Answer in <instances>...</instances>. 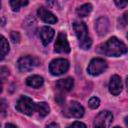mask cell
<instances>
[{"mask_svg": "<svg viewBox=\"0 0 128 128\" xmlns=\"http://www.w3.org/2000/svg\"><path fill=\"white\" fill-rule=\"evenodd\" d=\"M95 29L100 36L105 35L109 30V20L104 16L98 18L95 22Z\"/></svg>", "mask_w": 128, "mask_h": 128, "instance_id": "cell-13", "label": "cell"}, {"mask_svg": "<svg viewBox=\"0 0 128 128\" xmlns=\"http://www.w3.org/2000/svg\"><path fill=\"white\" fill-rule=\"evenodd\" d=\"M123 85H122V81L121 78L118 75H113L110 79L109 82V91L112 95H118L120 94V92L122 91Z\"/></svg>", "mask_w": 128, "mask_h": 128, "instance_id": "cell-10", "label": "cell"}, {"mask_svg": "<svg viewBox=\"0 0 128 128\" xmlns=\"http://www.w3.org/2000/svg\"><path fill=\"white\" fill-rule=\"evenodd\" d=\"M97 52L104 54L106 56L118 57L127 52V47L117 37H111L106 42H104L98 46Z\"/></svg>", "mask_w": 128, "mask_h": 128, "instance_id": "cell-1", "label": "cell"}, {"mask_svg": "<svg viewBox=\"0 0 128 128\" xmlns=\"http://www.w3.org/2000/svg\"><path fill=\"white\" fill-rule=\"evenodd\" d=\"M74 86V81L71 77H67V78H64V79H60L56 82V87L58 90L60 91H64V92H67V91H70Z\"/></svg>", "mask_w": 128, "mask_h": 128, "instance_id": "cell-14", "label": "cell"}, {"mask_svg": "<svg viewBox=\"0 0 128 128\" xmlns=\"http://www.w3.org/2000/svg\"><path fill=\"white\" fill-rule=\"evenodd\" d=\"M68 128H87L86 125L80 121H75L74 123H72L71 125L68 126Z\"/></svg>", "mask_w": 128, "mask_h": 128, "instance_id": "cell-21", "label": "cell"}, {"mask_svg": "<svg viewBox=\"0 0 128 128\" xmlns=\"http://www.w3.org/2000/svg\"><path fill=\"white\" fill-rule=\"evenodd\" d=\"M91 11H92V5L90 3H85L76 9V14L79 17H86L90 14Z\"/></svg>", "mask_w": 128, "mask_h": 128, "instance_id": "cell-17", "label": "cell"}, {"mask_svg": "<svg viewBox=\"0 0 128 128\" xmlns=\"http://www.w3.org/2000/svg\"><path fill=\"white\" fill-rule=\"evenodd\" d=\"M99 104H100V100H99V98H97V97H92V98H90V100L88 101V105H89V107H90L91 109H96V108L99 106Z\"/></svg>", "mask_w": 128, "mask_h": 128, "instance_id": "cell-20", "label": "cell"}, {"mask_svg": "<svg viewBox=\"0 0 128 128\" xmlns=\"http://www.w3.org/2000/svg\"><path fill=\"white\" fill-rule=\"evenodd\" d=\"M73 29L79 40L80 47L84 50L89 49L92 45V40L88 35V28L86 24L81 21H75L73 23Z\"/></svg>", "mask_w": 128, "mask_h": 128, "instance_id": "cell-2", "label": "cell"}, {"mask_svg": "<svg viewBox=\"0 0 128 128\" xmlns=\"http://www.w3.org/2000/svg\"><path fill=\"white\" fill-rule=\"evenodd\" d=\"M8 52H9L8 40L4 36L0 35V60H3Z\"/></svg>", "mask_w": 128, "mask_h": 128, "instance_id": "cell-16", "label": "cell"}, {"mask_svg": "<svg viewBox=\"0 0 128 128\" xmlns=\"http://www.w3.org/2000/svg\"><path fill=\"white\" fill-rule=\"evenodd\" d=\"M16 109L19 112L30 116L36 110V104L28 96H21L16 104Z\"/></svg>", "mask_w": 128, "mask_h": 128, "instance_id": "cell-4", "label": "cell"}, {"mask_svg": "<svg viewBox=\"0 0 128 128\" xmlns=\"http://www.w3.org/2000/svg\"><path fill=\"white\" fill-rule=\"evenodd\" d=\"M5 128H17L14 124H11V123H8V124H6V126H5Z\"/></svg>", "mask_w": 128, "mask_h": 128, "instance_id": "cell-27", "label": "cell"}, {"mask_svg": "<svg viewBox=\"0 0 128 128\" xmlns=\"http://www.w3.org/2000/svg\"><path fill=\"white\" fill-rule=\"evenodd\" d=\"M115 4L117 5L118 8H124L126 5H127V2L126 1H115Z\"/></svg>", "mask_w": 128, "mask_h": 128, "instance_id": "cell-25", "label": "cell"}, {"mask_svg": "<svg viewBox=\"0 0 128 128\" xmlns=\"http://www.w3.org/2000/svg\"><path fill=\"white\" fill-rule=\"evenodd\" d=\"M54 50L57 53H69L70 45L67 40V36L64 32H59L54 45Z\"/></svg>", "mask_w": 128, "mask_h": 128, "instance_id": "cell-7", "label": "cell"}, {"mask_svg": "<svg viewBox=\"0 0 128 128\" xmlns=\"http://www.w3.org/2000/svg\"><path fill=\"white\" fill-rule=\"evenodd\" d=\"M37 14L39 16V18L45 22V23H48V24H54L57 22V17L52 13L50 12L49 10H47L46 8L44 7H40L38 10H37Z\"/></svg>", "mask_w": 128, "mask_h": 128, "instance_id": "cell-9", "label": "cell"}, {"mask_svg": "<svg viewBox=\"0 0 128 128\" xmlns=\"http://www.w3.org/2000/svg\"><path fill=\"white\" fill-rule=\"evenodd\" d=\"M46 128H59V125L57 123H51L46 126Z\"/></svg>", "mask_w": 128, "mask_h": 128, "instance_id": "cell-26", "label": "cell"}, {"mask_svg": "<svg viewBox=\"0 0 128 128\" xmlns=\"http://www.w3.org/2000/svg\"><path fill=\"white\" fill-rule=\"evenodd\" d=\"M9 74V71L5 68V67H1L0 68V80L2 79H5Z\"/></svg>", "mask_w": 128, "mask_h": 128, "instance_id": "cell-23", "label": "cell"}, {"mask_svg": "<svg viewBox=\"0 0 128 128\" xmlns=\"http://www.w3.org/2000/svg\"><path fill=\"white\" fill-rule=\"evenodd\" d=\"M28 4V1H23V0H11L10 5L13 11H19L21 7L26 6Z\"/></svg>", "mask_w": 128, "mask_h": 128, "instance_id": "cell-19", "label": "cell"}, {"mask_svg": "<svg viewBox=\"0 0 128 128\" xmlns=\"http://www.w3.org/2000/svg\"><path fill=\"white\" fill-rule=\"evenodd\" d=\"M68 69H69V62L63 58L54 59L49 64V71L54 76H60L66 73Z\"/></svg>", "mask_w": 128, "mask_h": 128, "instance_id": "cell-3", "label": "cell"}, {"mask_svg": "<svg viewBox=\"0 0 128 128\" xmlns=\"http://www.w3.org/2000/svg\"><path fill=\"white\" fill-rule=\"evenodd\" d=\"M67 112L69 116L75 117V118H80L84 115V108L76 101H72L69 103L67 107Z\"/></svg>", "mask_w": 128, "mask_h": 128, "instance_id": "cell-12", "label": "cell"}, {"mask_svg": "<svg viewBox=\"0 0 128 128\" xmlns=\"http://www.w3.org/2000/svg\"><path fill=\"white\" fill-rule=\"evenodd\" d=\"M113 128H120V127H118V126H116V127H113Z\"/></svg>", "mask_w": 128, "mask_h": 128, "instance_id": "cell-29", "label": "cell"}, {"mask_svg": "<svg viewBox=\"0 0 128 128\" xmlns=\"http://www.w3.org/2000/svg\"><path fill=\"white\" fill-rule=\"evenodd\" d=\"M7 109V103L4 99L0 98V113H5Z\"/></svg>", "mask_w": 128, "mask_h": 128, "instance_id": "cell-24", "label": "cell"}, {"mask_svg": "<svg viewBox=\"0 0 128 128\" xmlns=\"http://www.w3.org/2000/svg\"><path fill=\"white\" fill-rule=\"evenodd\" d=\"M113 120V115L111 112L105 110L100 112L94 121V128H109Z\"/></svg>", "mask_w": 128, "mask_h": 128, "instance_id": "cell-6", "label": "cell"}, {"mask_svg": "<svg viewBox=\"0 0 128 128\" xmlns=\"http://www.w3.org/2000/svg\"><path fill=\"white\" fill-rule=\"evenodd\" d=\"M35 65H37L35 63V59L31 56H23L17 61V67L21 72H28L32 70Z\"/></svg>", "mask_w": 128, "mask_h": 128, "instance_id": "cell-8", "label": "cell"}, {"mask_svg": "<svg viewBox=\"0 0 128 128\" xmlns=\"http://www.w3.org/2000/svg\"><path fill=\"white\" fill-rule=\"evenodd\" d=\"M2 92V83H1V80H0V93Z\"/></svg>", "mask_w": 128, "mask_h": 128, "instance_id": "cell-28", "label": "cell"}, {"mask_svg": "<svg viewBox=\"0 0 128 128\" xmlns=\"http://www.w3.org/2000/svg\"><path fill=\"white\" fill-rule=\"evenodd\" d=\"M107 68V63L102 58H94L90 61L87 71L92 76H97L103 73Z\"/></svg>", "mask_w": 128, "mask_h": 128, "instance_id": "cell-5", "label": "cell"}, {"mask_svg": "<svg viewBox=\"0 0 128 128\" xmlns=\"http://www.w3.org/2000/svg\"><path fill=\"white\" fill-rule=\"evenodd\" d=\"M39 35H40V38H41V41L43 43V45H48L51 40L53 39L54 35H55V31L54 29H52L51 27L49 26H43L41 29H40V32H39Z\"/></svg>", "mask_w": 128, "mask_h": 128, "instance_id": "cell-11", "label": "cell"}, {"mask_svg": "<svg viewBox=\"0 0 128 128\" xmlns=\"http://www.w3.org/2000/svg\"><path fill=\"white\" fill-rule=\"evenodd\" d=\"M11 40L14 42V43H18L19 40H20V35L18 32H15V31H12L11 32Z\"/></svg>", "mask_w": 128, "mask_h": 128, "instance_id": "cell-22", "label": "cell"}, {"mask_svg": "<svg viewBox=\"0 0 128 128\" xmlns=\"http://www.w3.org/2000/svg\"><path fill=\"white\" fill-rule=\"evenodd\" d=\"M44 79L39 75H32L26 79V84L32 88H39L43 85Z\"/></svg>", "mask_w": 128, "mask_h": 128, "instance_id": "cell-15", "label": "cell"}, {"mask_svg": "<svg viewBox=\"0 0 128 128\" xmlns=\"http://www.w3.org/2000/svg\"><path fill=\"white\" fill-rule=\"evenodd\" d=\"M36 110L37 112L39 113V115L41 117H45L46 115L49 114L50 112V107L48 106L47 103L45 102H40V103H37L36 104Z\"/></svg>", "mask_w": 128, "mask_h": 128, "instance_id": "cell-18", "label": "cell"}, {"mask_svg": "<svg viewBox=\"0 0 128 128\" xmlns=\"http://www.w3.org/2000/svg\"><path fill=\"white\" fill-rule=\"evenodd\" d=\"M0 7H1V3H0Z\"/></svg>", "mask_w": 128, "mask_h": 128, "instance_id": "cell-30", "label": "cell"}]
</instances>
